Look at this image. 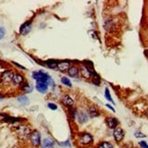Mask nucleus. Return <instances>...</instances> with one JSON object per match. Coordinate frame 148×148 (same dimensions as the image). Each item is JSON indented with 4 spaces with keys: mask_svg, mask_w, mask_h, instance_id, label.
Listing matches in <instances>:
<instances>
[{
    "mask_svg": "<svg viewBox=\"0 0 148 148\" xmlns=\"http://www.w3.org/2000/svg\"><path fill=\"white\" fill-rule=\"evenodd\" d=\"M33 78L36 82H44L47 84L48 86H54V81L52 80L49 75H47L46 73L43 71H38V72H34L33 73Z\"/></svg>",
    "mask_w": 148,
    "mask_h": 148,
    "instance_id": "1",
    "label": "nucleus"
},
{
    "mask_svg": "<svg viewBox=\"0 0 148 148\" xmlns=\"http://www.w3.org/2000/svg\"><path fill=\"white\" fill-rule=\"evenodd\" d=\"M31 132L32 131L29 128V126L25 125H18L17 127H15V133H17L18 138L22 141H25L29 139Z\"/></svg>",
    "mask_w": 148,
    "mask_h": 148,
    "instance_id": "2",
    "label": "nucleus"
},
{
    "mask_svg": "<svg viewBox=\"0 0 148 148\" xmlns=\"http://www.w3.org/2000/svg\"><path fill=\"white\" fill-rule=\"evenodd\" d=\"M94 141L93 135L88 133H82L78 135L77 144L81 146H88L90 145Z\"/></svg>",
    "mask_w": 148,
    "mask_h": 148,
    "instance_id": "3",
    "label": "nucleus"
},
{
    "mask_svg": "<svg viewBox=\"0 0 148 148\" xmlns=\"http://www.w3.org/2000/svg\"><path fill=\"white\" fill-rule=\"evenodd\" d=\"M30 144L33 147H39L41 145V135L39 131L34 130L31 132V135L29 137Z\"/></svg>",
    "mask_w": 148,
    "mask_h": 148,
    "instance_id": "4",
    "label": "nucleus"
},
{
    "mask_svg": "<svg viewBox=\"0 0 148 148\" xmlns=\"http://www.w3.org/2000/svg\"><path fill=\"white\" fill-rule=\"evenodd\" d=\"M15 74L12 71H5L0 76V81L2 84H9L12 82V79Z\"/></svg>",
    "mask_w": 148,
    "mask_h": 148,
    "instance_id": "5",
    "label": "nucleus"
},
{
    "mask_svg": "<svg viewBox=\"0 0 148 148\" xmlns=\"http://www.w3.org/2000/svg\"><path fill=\"white\" fill-rule=\"evenodd\" d=\"M113 135H114L115 140L117 143H120L121 141L124 139V137H125V132L121 127H116L114 130V134Z\"/></svg>",
    "mask_w": 148,
    "mask_h": 148,
    "instance_id": "6",
    "label": "nucleus"
},
{
    "mask_svg": "<svg viewBox=\"0 0 148 148\" xmlns=\"http://www.w3.org/2000/svg\"><path fill=\"white\" fill-rule=\"evenodd\" d=\"M11 83L13 84V86H22V84L24 83V76L22 75H20V74H15Z\"/></svg>",
    "mask_w": 148,
    "mask_h": 148,
    "instance_id": "7",
    "label": "nucleus"
},
{
    "mask_svg": "<svg viewBox=\"0 0 148 148\" xmlns=\"http://www.w3.org/2000/svg\"><path fill=\"white\" fill-rule=\"evenodd\" d=\"M31 28H32V24L31 21H27V22L24 23L20 27V34L21 35H26L30 32Z\"/></svg>",
    "mask_w": 148,
    "mask_h": 148,
    "instance_id": "8",
    "label": "nucleus"
},
{
    "mask_svg": "<svg viewBox=\"0 0 148 148\" xmlns=\"http://www.w3.org/2000/svg\"><path fill=\"white\" fill-rule=\"evenodd\" d=\"M71 66V63L68 62V61H62V62H59L57 65V68L59 69L61 72H66V71H68V69L70 68Z\"/></svg>",
    "mask_w": 148,
    "mask_h": 148,
    "instance_id": "9",
    "label": "nucleus"
},
{
    "mask_svg": "<svg viewBox=\"0 0 148 148\" xmlns=\"http://www.w3.org/2000/svg\"><path fill=\"white\" fill-rule=\"evenodd\" d=\"M55 142L49 137H46L41 143V148H54Z\"/></svg>",
    "mask_w": 148,
    "mask_h": 148,
    "instance_id": "10",
    "label": "nucleus"
},
{
    "mask_svg": "<svg viewBox=\"0 0 148 148\" xmlns=\"http://www.w3.org/2000/svg\"><path fill=\"white\" fill-rule=\"evenodd\" d=\"M106 124L110 129H115L118 125V120L115 117H109L106 119Z\"/></svg>",
    "mask_w": 148,
    "mask_h": 148,
    "instance_id": "11",
    "label": "nucleus"
},
{
    "mask_svg": "<svg viewBox=\"0 0 148 148\" xmlns=\"http://www.w3.org/2000/svg\"><path fill=\"white\" fill-rule=\"evenodd\" d=\"M76 116L77 117L79 123L81 124H84L86 123L87 119H88V116H87V114H86L84 112H83V111H78V112H76Z\"/></svg>",
    "mask_w": 148,
    "mask_h": 148,
    "instance_id": "12",
    "label": "nucleus"
},
{
    "mask_svg": "<svg viewBox=\"0 0 148 148\" xmlns=\"http://www.w3.org/2000/svg\"><path fill=\"white\" fill-rule=\"evenodd\" d=\"M35 88L40 93H46L47 91V89H48V86H47V84L44 82H36Z\"/></svg>",
    "mask_w": 148,
    "mask_h": 148,
    "instance_id": "13",
    "label": "nucleus"
},
{
    "mask_svg": "<svg viewBox=\"0 0 148 148\" xmlns=\"http://www.w3.org/2000/svg\"><path fill=\"white\" fill-rule=\"evenodd\" d=\"M68 75H69L71 77H76L79 75V69L76 66H70V68L68 69Z\"/></svg>",
    "mask_w": 148,
    "mask_h": 148,
    "instance_id": "14",
    "label": "nucleus"
},
{
    "mask_svg": "<svg viewBox=\"0 0 148 148\" xmlns=\"http://www.w3.org/2000/svg\"><path fill=\"white\" fill-rule=\"evenodd\" d=\"M63 103H64L66 105H67V106L69 107H72L73 104H74V101L73 99L70 97V96H68V94H66V96H63Z\"/></svg>",
    "mask_w": 148,
    "mask_h": 148,
    "instance_id": "15",
    "label": "nucleus"
},
{
    "mask_svg": "<svg viewBox=\"0 0 148 148\" xmlns=\"http://www.w3.org/2000/svg\"><path fill=\"white\" fill-rule=\"evenodd\" d=\"M88 114H89V115H90V117H92V118L96 117V116L99 115L98 111L96 109V107H94V106L89 107V109H88Z\"/></svg>",
    "mask_w": 148,
    "mask_h": 148,
    "instance_id": "16",
    "label": "nucleus"
},
{
    "mask_svg": "<svg viewBox=\"0 0 148 148\" xmlns=\"http://www.w3.org/2000/svg\"><path fill=\"white\" fill-rule=\"evenodd\" d=\"M17 101L22 105H27L29 104V100L25 96H21L17 98Z\"/></svg>",
    "mask_w": 148,
    "mask_h": 148,
    "instance_id": "17",
    "label": "nucleus"
},
{
    "mask_svg": "<svg viewBox=\"0 0 148 148\" xmlns=\"http://www.w3.org/2000/svg\"><path fill=\"white\" fill-rule=\"evenodd\" d=\"M21 89H22V90H23L24 92H25V93H31V92H32V89H33V88H32V86H30L27 83H25V84L23 83Z\"/></svg>",
    "mask_w": 148,
    "mask_h": 148,
    "instance_id": "18",
    "label": "nucleus"
},
{
    "mask_svg": "<svg viewBox=\"0 0 148 148\" xmlns=\"http://www.w3.org/2000/svg\"><path fill=\"white\" fill-rule=\"evenodd\" d=\"M57 65H58V62L55 61V60H50V61L47 62V66H48L49 68H52V69H55V68H56Z\"/></svg>",
    "mask_w": 148,
    "mask_h": 148,
    "instance_id": "19",
    "label": "nucleus"
},
{
    "mask_svg": "<svg viewBox=\"0 0 148 148\" xmlns=\"http://www.w3.org/2000/svg\"><path fill=\"white\" fill-rule=\"evenodd\" d=\"M98 148H114V147L108 142H102L100 143V145H98Z\"/></svg>",
    "mask_w": 148,
    "mask_h": 148,
    "instance_id": "20",
    "label": "nucleus"
},
{
    "mask_svg": "<svg viewBox=\"0 0 148 148\" xmlns=\"http://www.w3.org/2000/svg\"><path fill=\"white\" fill-rule=\"evenodd\" d=\"M61 82L63 83V84H66V86H72V84L70 82V80L67 77H62L61 78Z\"/></svg>",
    "mask_w": 148,
    "mask_h": 148,
    "instance_id": "21",
    "label": "nucleus"
},
{
    "mask_svg": "<svg viewBox=\"0 0 148 148\" xmlns=\"http://www.w3.org/2000/svg\"><path fill=\"white\" fill-rule=\"evenodd\" d=\"M104 96H105V97H106V99H107V100H109L110 102H112V103L114 104V101H113L112 97H111V96H110V93H109L108 88H105V93H104Z\"/></svg>",
    "mask_w": 148,
    "mask_h": 148,
    "instance_id": "22",
    "label": "nucleus"
},
{
    "mask_svg": "<svg viewBox=\"0 0 148 148\" xmlns=\"http://www.w3.org/2000/svg\"><path fill=\"white\" fill-rule=\"evenodd\" d=\"M5 35H6V29L2 27V26H0V40L4 38Z\"/></svg>",
    "mask_w": 148,
    "mask_h": 148,
    "instance_id": "23",
    "label": "nucleus"
},
{
    "mask_svg": "<svg viewBox=\"0 0 148 148\" xmlns=\"http://www.w3.org/2000/svg\"><path fill=\"white\" fill-rule=\"evenodd\" d=\"M47 106H48V108H50L51 110H56L57 109V105L55 104H53V103H48Z\"/></svg>",
    "mask_w": 148,
    "mask_h": 148,
    "instance_id": "24",
    "label": "nucleus"
},
{
    "mask_svg": "<svg viewBox=\"0 0 148 148\" xmlns=\"http://www.w3.org/2000/svg\"><path fill=\"white\" fill-rule=\"evenodd\" d=\"M135 136L137 137V138H143V137H145L146 135L143 133H140V132H136V133H135Z\"/></svg>",
    "mask_w": 148,
    "mask_h": 148,
    "instance_id": "25",
    "label": "nucleus"
},
{
    "mask_svg": "<svg viewBox=\"0 0 148 148\" xmlns=\"http://www.w3.org/2000/svg\"><path fill=\"white\" fill-rule=\"evenodd\" d=\"M139 145L142 148H148V145L145 141H140L139 142Z\"/></svg>",
    "mask_w": 148,
    "mask_h": 148,
    "instance_id": "26",
    "label": "nucleus"
},
{
    "mask_svg": "<svg viewBox=\"0 0 148 148\" xmlns=\"http://www.w3.org/2000/svg\"><path fill=\"white\" fill-rule=\"evenodd\" d=\"M59 145H63V146H70V143H69V141H66V142L59 143Z\"/></svg>",
    "mask_w": 148,
    "mask_h": 148,
    "instance_id": "27",
    "label": "nucleus"
},
{
    "mask_svg": "<svg viewBox=\"0 0 148 148\" xmlns=\"http://www.w3.org/2000/svg\"><path fill=\"white\" fill-rule=\"evenodd\" d=\"M14 63V64L15 65V66H17V67H19V68H21V69H25V67L24 66H20V65H18V64H17V63H15V62H13Z\"/></svg>",
    "mask_w": 148,
    "mask_h": 148,
    "instance_id": "28",
    "label": "nucleus"
},
{
    "mask_svg": "<svg viewBox=\"0 0 148 148\" xmlns=\"http://www.w3.org/2000/svg\"><path fill=\"white\" fill-rule=\"evenodd\" d=\"M106 106H107V107H108L109 109H111V110H112V111H113V112H115V109H114V108H113L112 106H111V105H110V104H106Z\"/></svg>",
    "mask_w": 148,
    "mask_h": 148,
    "instance_id": "29",
    "label": "nucleus"
},
{
    "mask_svg": "<svg viewBox=\"0 0 148 148\" xmlns=\"http://www.w3.org/2000/svg\"><path fill=\"white\" fill-rule=\"evenodd\" d=\"M4 98V96H3V94H0V100H2Z\"/></svg>",
    "mask_w": 148,
    "mask_h": 148,
    "instance_id": "30",
    "label": "nucleus"
}]
</instances>
